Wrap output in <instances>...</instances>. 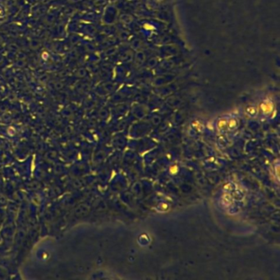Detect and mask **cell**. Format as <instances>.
Here are the masks:
<instances>
[{
    "label": "cell",
    "mask_w": 280,
    "mask_h": 280,
    "mask_svg": "<svg viewBox=\"0 0 280 280\" xmlns=\"http://www.w3.org/2000/svg\"><path fill=\"white\" fill-rule=\"evenodd\" d=\"M236 125H237L236 120H235V119H231V120H230V121L228 122L227 126L230 129H232V128H235V127H236Z\"/></svg>",
    "instance_id": "7a4b0ae2"
},
{
    "label": "cell",
    "mask_w": 280,
    "mask_h": 280,
    "mask_svg": "<svg viewBox=\"0 0 280 280\" xmlns=\"http://www.w3.org/2000/svg\"><path fill=\"white\" fill-rule=\"evenodd\" d=\"M247 112L251 115L256 114V108H255V107H252V106H251V107H248V108H247Z\"/></svg>",
    "instance_id": "3957f363"
},
{
    "label": "cell",
    "mask_w": 280,
    "mask_h": 280,
    "mask_svg": "<svg viewBox=\"0 0 280 280\" xmlns=\"http://www.w3.org/2000/svg\"><path fill=\"white\" fill-rule=\"evenodd\" d=\"M260 108L265 113H269L273 110V105L271 102H264V103L260 104Z\"/></svg>",
    "instance_id": "6da1fadb"
},
{
    "label": "cell",
    "mask_w": 280,
    "mask_h": 280,
    "mask_svg": "<svg viewBox=\"0 0 280 280\" xmlns=\"http://www.w3.org/2000/svg\"><path fill=\"white\" fill-rule=\"evenodd\" d=\"M227 125H228V122L226 121V120H224V119H223V120H220V121L218 122V126L219 128H224L225 127L227 126Z\"/></svg>",
    "instance_id": "277c9868"
}]
</instances>
